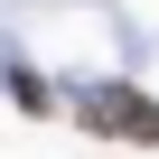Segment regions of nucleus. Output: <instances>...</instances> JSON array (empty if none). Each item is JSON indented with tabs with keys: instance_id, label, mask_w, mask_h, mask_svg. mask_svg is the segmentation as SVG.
<instances>
[{
	"instance_id": "nucleus-1",
	"label": "nucleus",
	"mask_w": 159,
	"mask_h": 159,
	"mask_svg": "<svg viewBox=\"0 0 159 159\" xmlns=\"http://www.w3.org/2000/svg\"><path fill=\"white\" fill-rule=\"evenodd\" d=\"M84 131H103V140H159V103L131 94V84H103V94H84Z\"/></svg>"
}]
</instances>
